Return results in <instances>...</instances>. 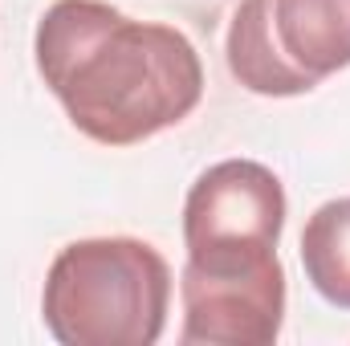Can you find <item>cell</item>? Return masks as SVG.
<instances>
[{
  "mask_svg": "<svg viewBox=\"0 0 350 346\" xmlns=\"http://www.w3.org/2000/svg\"><path fill=\"white\" fill-rule=\"evenodd\" d=\"M37 74L78 135L135 147L179 127L204 98L196 45L159 21L106 0H53L33 33Z\"/></svg>",
  "mask_w": 350,
  "mask_h": 346,
  "instance_id": "cell-1",
  "label": "cell"
},
{
  "mask_svg": "<svg viewBox=\"0 0 350 346\" xmlns=\"http://www.w3.org/2000/svg\"><path fill=\"white\" fill-rule=\"evenodd\" d=\"M167 310L172 265L139 237L70 241L41 289V318L62 346H155Z\"/></svg>",
  "mask_w": 350,
  "mask_h": 346,
  "instance_id": "cell-2",
  "label": "cell"
},
{
  "mask_svg": "<svg viewBox=\"0 0 350 346\" xmlns=\"http://www.w3.org/2000/svg\"><path fill=\"white\" fill-rule=\"evenodd\" d=\"M224 53L249 94H310L350 66V0H241Z\"/></svg>",
  "mask_w": 350,
  "mask_h": 346,
  "instance_id": "cell-3",
  "label": "cell"
},
{
  "mask_svg": "<svg viewBox=\"0 0 350 346\" xmlns=\"http://www.w3.org/2000/svg\"><path fill=\"white\" fill-rule=\"evenodd\" d=\"M179 302L183 346H273L285 326V265L277 249L187 253Z\"/></svg>",
  "mask_w": 350,
  "mask_h": 346,
  "instance_id": "cell-4",
  "label": "cell"
},
{
  "mask_svg": "<svg viewBox=\"0 0 350 346\" xmlns=\"http://www.w3.org/2000/svg\"><path fill=\"white\" fill-rule=\"evenodd\" d=\"M285 187L257 159H220L196 175L183 200L187 253H257L277 249L285 228Z\"/></svg>",
  "mask_w": 350,
  "mask_h": 346,
  "instance_id": "cell-5",
  "label": "cell"
},
{
  "mask_svg": "<svg viewBox=\"0 0 350 346\" xmlns=\"http://www.w3.org/2000/svg\"><path fill=\"white\" fill-rule=\"evenodd\" d=\"M306 281L338 310H350V196L326 200L301 228Z\"/></svg>",
  "mask_w": 350,
  "mask_h": 346,
  "instance_id": "cell-6",
  "label": "cell"
}]
</instances>
